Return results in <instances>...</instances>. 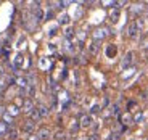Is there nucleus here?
Returning a JSON list of instances; mask_svg holds the SVG:
<instances>
[{"label": "nucleus", "instance_id": "obj_23", "mask_svg": "<svg viewBox=\"0 0 148 140\" xmlns=\"http://www.w3.org/2000/svg\"><path fill=\"white\" fill-rule=\"evenodd\" d=\"M11 121H13V116L8 114V113H5L3 114V122H5V124H11Z\"/></svg>", "mask_w": 148, "mask_h": 140}, {"label": "nucleus", "instance_id": "obj_35", "mask_svg": "<svg viewBox=\"0 0 148 140\" xmlns=\"http://www.w3.org/2000/svg\"><path fill=\"white\" fill-rule=\"evenodd\" d=\"M5 113H7V111H5V108H3V106H0V114H2V116H3Z\"/></svg>", "mask_w": 148, "mask_h": 140}, {"label": "nucleus", "instance_id": "obj_2", "mask_svg": "<svg viewBox=\"0 0 148 140\" xmlns=\"http://www.w3.org/2000/svg\"><path fill=\"white\" fill-rule=\"evenodd\" d=\"M34 129H36V122H34L32 119H31V121H26L24 126H23V130H24L26 134H32Z\"/></svg>", "mask_w": 148, "mask_h": 140}, {"label": "nucleus", "instance_id": "obj_31", "mask_svg": "<svg viewBox=\"0 0 148 140\" xmlns=\"http://www.w3.org/2000/svg\"><path fill=\"white\" fill-rule=\"evenodd\" d=\"M55 34H56V27H52V29L48 31V36H50V37H53Z\"/></svg>", "mask_w": 148, "mask_h": 140}, {"label": "nucleus", "instance_id": "obj_21", "mask_svg": "<svg viewBox=\"0 0 148 140\" xmlns=\"http://www.w3.org/2000/svg\"><path fill=\"white\" fill-rule=\"evenodd\" d=\"M142 119H143V113H142V111H137V113H135V116L132 118V121L134 122H140Z\"/></svg>", "mask_w": 148, "mask_h": 140}, {"label": "nucleus", "instance_id": "obj_1", "mask_svg": "<svg viewBox=\"0 0 148 140\" xmlns=\"http://www.w3.org/2000/svg\"><path fill=\"white\" fill-rule=\"evenodd\" d=\"M92 122H93L92 116H90V114H84V116L81 118V122H79V126L85 129V127H90V126H92Z\"/></svg>", "mask_w": 148, "mask_h": 140}, {"label": "nucleus", "instance_id": "obj_36", "mask_svg": "<svg viewBox=\"0 0 148 140\" xmlns=\"http://www.w3.org/2000/svg\"><path fill=\"white\" fill-rule=\"evenodd\" d=\"M29 140H39V137H34L32 135V137H29Z\"/></svg>", "mask_w": 148, "mask_h": 140}, {"label": "nucleus", "instance_id": "obj_11", "mask_svg": "<svg viewBox=\"0 0 148 140\" xmlns=\"http://www.w3.org/2000/svg\"><path fill=\"white\" fill-rule=\"evenodd\" d=\"M7 134H8V139H11V140L18 139V130H16V127H10L7 130Z\"/></svg>", "mask_w": 148, "mask_h": 140}, {"label": "nucleus", "instance_id": "obj_14", "mask_svg": "<svg viewBox=\"0 0 148 140\" xmlns=\"http://www.w3.org/2000/svg\"><path fill=\"white\" fill-rule=\"evenodd\" d=\"M114 55H116V47H114L113 44L108 45V48H106V56H108V58H113Z\"/></svg>", "mask_w": 148, "mask_h": 140}, {"label": "nucleus", "instance_id": "obj_33", "mask_svg": "<svg viewBox=\"0 0 148 140\" xmlns=\"http://www.w3.org/2000/svg\"><path fill=\"white\" fill-rule=\"evenodd\" d=\"M77 129H79V124H76V122H74V124H73V127H71V130H73V132H76Z\"/></svg>", "mask_w": 148, "mask_h": 140}, {"label": "nucleus", "instance_id": "obj_28", "mask_svg": "<svg viewBox=\"0 0 148 140\" xmlns=\"http://www.w3.org/2000/svg\"><path fill=\"white\" fill-rule=\"evenodd\" d=\"M7 124H5V122H0V135H2V134H5L7 132Z\"/></svg>", "mask_w": 148, "mask_h": 140}, {"label": "nucleus", "instance_id": "obj_24", "mask_svg": "<svg viewBox=\"0 0 148 140\" xmlns=\"http://www.w3.org/2000/svg\"><path fill=\"white\" fill-rule=\"evenodd\" d=\"M64 50H66V52H69V53H73L74 52V45L69 44V42H64Z\"/></svg>", "mask_w": 148, "mask_h": 140}, {"label": "nucleus", "instance_id": "obj_13", "mask_svg": "<svg viewBox=\"0 0 148 140\" xmlns=\"http://www.w3.org/2000/svg\"><path fill=\"white\" fill-rule=\"evenodd\" d=\"M130 61H132V52H129L124 56V60H122V68H127L130 65Z\"/></svg>", "mask_w": 148, "mask_h": 140}, {"label": "nucleus", "instance_id": "obj_20", "mask_svg": "<svg viewBox=\"0 0 148 140\" xmlns=\"http://www.w3.org/2000/svg\"><path fill=\"white\" fill-rule=\"evenodd\" d=\"M31 118H32V121H34V122L39 121V119H42V118H40V114H39V111H37V108H34V111L31 113Z\"/></svg>", "mask_w": 148, "mask_h": 140}, {"label": "nucleus", "instance_id": "obj_26", "mask_svg": "<svg viewBox=\"0 0 148 140\" xmlns=\"http://www.w3.org/2000/svg\"><path fill=\"white\" fill-rule=\"evenodd\" d=\"M55 140H66V135L63 132H56L55 134Z\"/></svg>", "mask_w": 148, "mask_h": 140}, {"label": "nucleus", "instance_id": "obj_9", "mask_svg": "<svg viewBox=\"0 0 148 140\" xmlns=\"http://www.w3.org/2000/svg\"><path fill=\"white\" fill-rule=\"evenodd\" d=\"M71 21V16L68 15V13H61V15L58 16V23L60 24H69Z\"/></svg>", "mask_w": 148, "mask_h": 140}, {"label": "nucleus", "instance_id": "obj_29", "mask_svg": "<svg viewBox=\"0 0 148 140\" xmlns=\"http://www.w3.org/2000/svg\"><path fill=\"white\" fill-rule=\"evenodd\" d=\"M142 10H143V7H140V5H134V7H132L134 13H138V11H142Z\"/></svg>", "mask_w": 148, "mask_h": 140}, {"label": "nucleus", "instance_id": "obj_7", "mask_svg": "<svg viewBox=\"0 0 148 140\" xmlns=\"http://www.w3.org/2000/svg\"><path fill=\"white\" fill-rule=\"evenodd\" d=\"M50 66H52V63H50V60H48V58H40V60H39V68H40V69L47 71Z\"/></svg>", "mask_w": 148, "mask_h": 140}, {"label": "nucleus", "instance_id": "obj_34", "mask_svg": "<svg viewBox=\"0 0 148 140\" xmlns=\"http://www.w3.org/2000/svg\"><path fill=\"white\" fill-rule=\"evenodd\" d=\"M108 105H110V98L106 97V98L103 100V106H108Z\"/></svg>", "mask_w": 148, "mask_h": 140}, {"label": "nucleus", "instance_id": "obj_22", "mask_svg": "<svg viewBox=\"0 0 148 140\" xmlns=\"http://www.w3.org/2000/svg\"><path fill=\"white\" fill-rule=\"evenodd\" d=\"M100 105H92V108H90V116H92V114H97V113H98V111H100Z\"/></svg>", "mask_w": 148, "mask_h": 140}, {"label": "nucleus", "instance_id": "obj_30", "mask_svg": "<svg viewBox=\"0 0 148 140\" xmlns=\"http://www.w3.org/2000/svg\"><path fill=\"white\" fill-rule=\"evenodd\" d=\"M77 37H79V40H84V39H85V32H84V31H79V32H77Z\"/></svg>", "mask_w": 148, "mask_h": 140}, {"label": "nucleus", "instance_id": "obj_27", "mask_svg": "<svg viewBox=\"0 0 148 140\" xmlns=\"http://www.w3.org/2000/svg\"><path fill=\"white\" fill-rule=\"evenodd\" d=\"M111 114H116V116L119 114V106L118 105H113V106H111Z\"/></svg>", "mask_w": 148, "mask_h": 140}, {"label": "nucleus", "instance_id": "obj_25", "mask_svg": "<svg viewBox=\"0 0 148 140\" xmlns=\"http://www.w3.org/2000/svg\"><path fill=\"white\" fill-rule=\"evenodd\" d=\"M135 26H137V27H138V31H140V29H142V27H143V26H145V21H143V18H138V19H137V21H135Z\"/></svg>", "mask_w": 148, "mask_h": 140}, {"label": "nucleus", "instance_id": "obj_19", "mask_svg": "<svg viewBox=\"0 0 148 140\" xmlns=\"http://www.w3.org/2000/svg\"><path fill=\"white\" fill-rule=\"evenodd\" d=\"M64 37H66V40L68 39H73L74 37V29L73 27H66V29H64Z\"/></svg>", "mask_w": 148, "mask_h": 140}, {"label": "nucleus", "instance_id": "obj_17", "mask_svg": "<svg viewBox=\"0 0 148 140\" xmlns=\"http://www.w3.org/2000/svg\"><path fill=\"white\" fill-rule=\"evenodd\" d=\"M89 52L90 53H97V52H98V42H97V40H93L92 44L89 45Z\"/></svg>", "mask_w": 148, "mask_h": 140}, {"label": "nucleus", "instance_id": "obj_3", "mask_svg": "<svg viewBox=\"0 0 148 140\" xmlns=\"http://www.w3.org/2000/svg\"><path fill=\"white\" fill-rule=\"evenodd\" d=\"M15 82L18 84V87H21V89L29 87V81H27L26 76H19V78H16V79H15Z\"/></svg>", "mask_w": 148, "mask_h": 140}, {"label": "nucleus", "instance_id": "obj_12", "mask_svg": "<svg viewBox=\"0 0 148 140\" xmlns=\"http://www.w3.org/2000/svg\"><path fill=\"white\" fill-rule=\"evenodd\" d=\"M39 140H45V139H48V137H50V130L48 129H40L39 130Z\"/></svg>", "mask_w": 148, "mask_h": 140}, {"label": "nucleus", "instance_id": "obj_10", "mask_svg": "<svg viewBox=\"0 0 148 140\" xmlns=\"http://www.w3.org/2000/svg\"><path fill=\"white\" fill-rule=\"evenodd\" d=\"M23 110H24V113L31 114V113L34 111V103L31 102V100H26V102H24V106H23Z\"/></svg>", "mask_w": 148, "mask_h": 140}, {"label": "nucleus", "instance_id": "obj_6", "mask_svg": "<svg viewBox=\"0 0 148 140\" xmlns=\"http://www.w3.org/2000/svg\"><path fill=\"white\" fill-rule=\"evenodd\" d=\"M8 82H15V81H11V78H10V76L3 74V76L0 78V90H3V89L8 85Z\"/></svg>", "mask_w": 148, "mask_h": 140}, {"label": "nucleus", "instance_id": "obj_8", "mask_svg": "<svg viewBox=\"0 0 148 140\" xmlns=\"http://www.w3.org/2000/svg\"><path fill=\"white\" fill-rule=\"evenodd\" d=\"M119 16H121V11H119V8H114V10H111V13H110L111 23H118Z\"/></svg>", "mask_w": 148, "mask_h": 140}, {"label": "nucleus", "instance_id": "obj_16", "mask_svg": "<svg viewBox=\"0 0 148 140\" xmlns=\"http://www.w3.org/2000/svg\"><path fill=\"white\" fill-rule=\"evenodd\" d=\"M37 111H39V114H40V118H45V116L48 114V108L44 106V105H40V106L37 108Z\"/></svg>", "mask_w": 148, "mask_h": 140}, {"label": "nucleus", "instance_id": "obj_5", "mask_svg": "<svg viewBox=\"0 0 148 140\" xmlns=\"http://www.w3.org/2000/svg\"><path fill=\"white\" fill-rule=\"evenodd\" d=\"M127 34H129L130 39H137V37H138V27L135 26V23H132V24L129 26V32H127Z\"/></svg>", "mask_w": 148, "mask_h": 140}, {"label": "nucleus", "instance_id": "obj_4", "mask_svg": "<svg viewBox=\"0 0 148 140\" xmlns=\"http://www.w3.org/2000/svg\"><path fill=\"white\" fill-rule=\"evenodd\" d=\"M106 36H108V29H101V27H100V29H97L95 32H93V39H95L97 42L101 40V39H103V37H106Z\"/></svg>", "mask_w": 148, "mask_h": 140}, {"label": "nucleus", "instance_id": "obj_15", "mask_svg": "<svg viewBox=\"0 0 148 140\" xmlns=\"http://www.w3.org/2000/svg\"><path fill=\"white\" fill-rule=\"evenodd\" d=\"M7 113L11 114V116H16V114L19 113V110H18V106H16V105H11V106L7 108Z\"/></svg>", "mask_w": 148, "mask_h": 140}, {"label": "nucleus", "instance_id": "obj_32", "mask_svg": "<svg viewBox=\"0 0 148 140\" xmlns=\"http://www.w3.org/2000/svg\"><path fill=\"white\" fill-rule=\"evenodd\" d=\"M48 50H50V52H55V50H56V45H55V44H48Z\"/></svg>", "mask_w": 148, "mask_h": 140}, {"label": "nucleus", "instance_id": "obj_18", "mask_svg": "<svg viewBox=\"0 0 148 140\" xmlns=\"http://www.w3.org/2000/svg\"><path fill=\"white\" fill-rule=\"evenodd\" d=\"M121 121L124 122V124H130V122H134V121H132V116H130L129 113H127V114H122V116H121Z\"/></svg>", "mask_w": 148, "mask_h": 140}]
</instances>
